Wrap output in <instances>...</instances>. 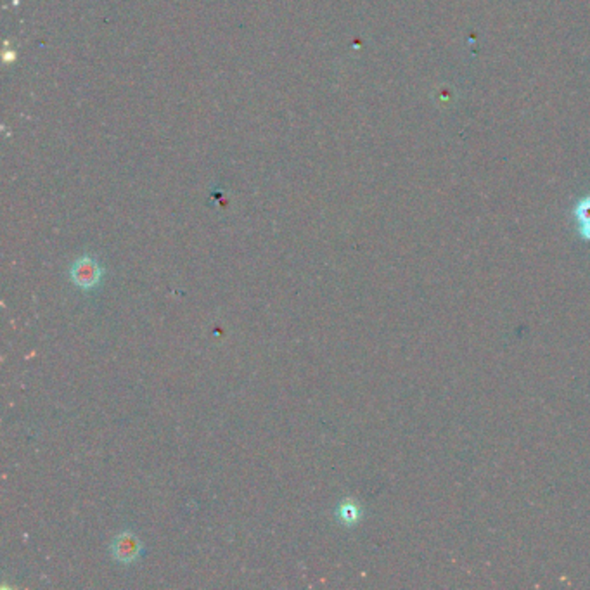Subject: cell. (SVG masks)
<instances>
[{
    "mask_svg": "<svg viewBox=\"0 0 590 590\" xmlns=\"http://www.w3.org/2000/svg\"><path fill=\"white\" fill-rule=\"evenodd\" d=\"M71 279L80 289H94L97 288L102 277V269L99 262H95L90 257H82L71 265Z\"/></svg>",
    "mask_w": 590,
    "mask_h": 590,
    "instance_id": "6da1fadb",
    "label": "cell"
},
{
    "mask_svg": "<svg viewBox=\"0 0 590 590\" xmlns=\"http://www.w3.org/2000/svg\"><path fill=\"white\" fill-rule=\"evenodd\" d=\"M142 552V544L134 533L123 532L111 542V554L122 564H130L139 559Z\"/></svg>",
    "mask_w": 590,
    "mask_h": 590,
    "instance_id": "7a4b0ae2",
    "label": "cell"
},
{
    "mask_svg": "<svg viewBox=\"0 0 590 590\" xmlns=\"http://www.w3.org/2000/svg\"><path fill=\"white\" fill-rule=\"evenodd\" d=\"M336 516L338 520H340V523L352 526L355 523H358V520H360V508H358L357 502H353L352 498H346V500H343L341 504L338 505Z\"/></svg>",
    "mask_w": 590,
    "mask_h": 590,
    "instance_id": "3957f363",
    "label": "cell"
},
{
    "mask_svg": "<svg viewBox=\"0 0 590 590\" xmlns=\"http://www.w3.org/2000/svg\"><path fill=\"white\" fill-rule=\"evenodd\" d=\"M578 220L581 222V234L585 239H590V199H584L576 208Z\"/></svg>",
    "mask_w": 590,
    "mask_h": 590,
    "instance_id": "277c9868",
    "label": "cell"
}]
</instances>
